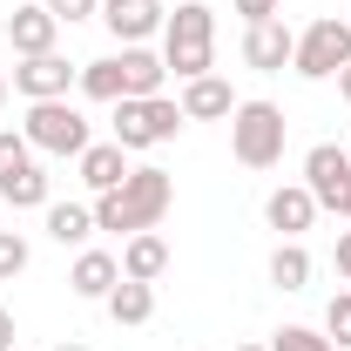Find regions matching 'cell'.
Segmentation results:
<instances>
[{
  "mask_svg": "<svg viewBox=\"0 0 351 351\" xmlns=\"http://www.w3.org/2000/svg\"><path fill=\"white\" fill-rule=\"evenodd\" d=\"M169 203H176V176L156 169V162H142V169H129V182H122V189L95 196L88 210H95V230L135 237V230H156V223L169 217Z\"/></svg>",
  "mask_w": 351,
  "mask_h": 351,
  "instance_id": "1",
  "label": "cell"
},
{
  "mask_svg": "<svg viewBox=\"0 0 351 351\" xmlns=\"http://www.w3.org/2000/svg\"><path fill=\"white\" fill-rule=\"evenodd\" d=\"M237 351H270V345H237Z\"/></svg>",
  "mask_w": 351,
  "mask_h": 351,
  "instance_id": "32",
  "label": "cell"
},
{
  "mask_svg": "<svg viewBox=\"0 0 351 351\" xmlns=\"http://www.w3.org/2000/svg\"><path fill=\"white\" fill-rule=\"evenodd\" d=\"M41 7L61 21V27H75V21H95V14H101V0H41Z\"/></svg>",
  "mask_w": 351,
  "mask_h": 351,
  "instance_id": "25",
  "label": "cell"
},
{
  "mask_svg": "<svg viewBox=\"0 0 351 351\" xmlns=\"http://www.w3.org/2000/svg\"><path fill=\"white\" fill-rule=\"evenodd\" d=\"M0 203H14V210H47V169L34 162V142L21 129H0Z\"/></svg>",
  "mask_w": 351,
  "mask_h": 351,
  "instance_id": "6",
  "label": "cell"
},
{
  "mask_svg": "<svg viewBox=\"0 0 351 351\" xmlns=\"http://www.w3.org/2000/svg\"><path fill=\"white\" fill-rule=\"evenodd\" d=\"M345 149H351V142H345Z\"/></svg>",
  "mask_w": 351,
  "mask_h": 351,
  "instance_id": "35",
  "label": "cell"
},
{
  "mask_svg": "<svg viewBox=\"0 0 351 351\" xmlns=\"http://www.w3.org/2000/svg\"><path fill=\"white\" fill-rule=\"evenodd\" d=\"M75 169H82V182L95 196H108V189L129 182V149H122V142H88L82 156H75Z\"/></svg>",
  "mask_w": 351,
  "mask_h": 351,
  "instance_id": "13",
  "label": "cell"
},
{
  "mask_svg": "<svg viewBox=\"0 0 351 351\" xmlns=\"http://www.w3.org/2000/svg\"><path fill=\"white\" fill-rule=\"evenodd\" d=\"M277 7H284V0H237L243 21H277Z\"/></svg>",
  "mask_w": 351,
  "mask_h": 351,
  "instance_id": "26",
  "label": "cell"
},
{
  "mask_svg": "<svg viewBox=\"0 0 351 351\" xmlns=\"http://www.w3.org/2000/svg\"><path fill=\"white\" fill-rule=\"evenodd\" d=\"M270 284H277V291H304L311 284V250L304 243H277V250H270Z\"/></svg>",
  "mask_w": 351,
  "mask_h": 351,
  "instance_id": "21",
  "label": "cell"
},
{
  "mask_svg": "<svg viewBox=\"0 0 351 351\" xmlns=\"http://www.w3.org/2000/svg\"><path fill=\"white\" fill-rule=\"evenodd\" d=\"M338 95H345V101H351V68H338Z\"/></svg>",
  "mask_w": 351,
  "mask_h": 351,
  "instance_id": "30",
  "label": "cell"
},
{
  "mask_svg": "<svg viewBox=\"0 0 351 351\" xmlns=\"http://www.w3.org/2000/svg\"><path fill=\"white\" fill-rule=\"evenodd\" d=\"M284 108L277 101H237V115H230V156L243 162V169H270V162H284Z\"/></svg>",
  "mask_w": 351,
  "mask_h": 351,
  "instance_id": "3",
  "label": "cell"
},
{
  "mask_svg": "<svg viewBox=\"0 0 351 351\" xmlns=\"http://www.w3.org/2000/svg\"><path fill=\"white\" fill-rule=\"evenodd\" d=\"M0 101H7V82H0Z\"/></svg>",
  "mask_w": 351,
  "mask_h": 351,
  "instance_id": "34",
  "label": "cell"
},
{
  "mask_svg": "<svg viewBox=\"0 0 351 351\" xmlns=\"http://www.w3.org/2000/svg\"><path fill=\"white\" fill-rule=\"evenodd\" d=\"M115 284H122V257H108V250H82V257H75V270H68V291H75V298H88V304H101Z\"/></svg>",
  "mask_w": 351,
  "mask_h": 351,
  "instance_id": "15",
  "label": "cell"
},
{
  "mask_svg": "<svg viewBox=\"0 0 351 351\" xmlns=\"http://www.w3.org/2000/svg\"><path fill=\"white\" fill-rule=\"evenodd\" d=\"M162 68H169L176 82L217 75V7L210 0H182L169 21H162Z\"/></svg>",
  "mask_w": 351,
  "mask_h": 351,
  "instance_id": "2",
  "label": "cell"
},
{
  "mask_svg": "<svg viewBox=\"0 0 351 351\" xmlns=\"http://www.w3.org/2000/svg\"><path fill=\"white\" fill-rule=\"evenodd\" d=\"M54 351H88V345H54Z\"/></svg>",
  "mask_w": 351,
  "mask_h": 351,
  "instance_id": "33",
  "label": "cell"
},
{
  "mask_svg": "<svg viewBox=\"0 0 351 351\" xmlns=\"http://www.w3.org/2000/svg\"><path fill=\"white\" fill-rule=\"evenodd\" d=\"M291 54H298V34H291L284 21H250V27H243V61H250L257 75H284Z\"/></svg>",
  "mask_w": 351,
  "mask_h": 351,
  "instance_id": "11",
  "label": "cell"
},
{
  "mask_svg": "<svg viewBox=\"0 0 351 351\" xmlns=\"http://www.w3.org/2000/svg\"><path fill=\"white\" fill-rule=\"evenodd\" d=\"M304 189L317 196V210H338L351 189V149H338V142H317L304 156Z\"/></svg>",
  "mask_w": 351,
  "mask_h": 351,
  "instance_id": "9",
  "label": "cell"
},
{
  "mask_svg": "<svg viewBox=\"0 0 351 351\" xmlns=\"http://www.w3.org/2000/svg\"><path fill=\"white\" fill-rule=\"evenodd\" d=\"M338 277H345V284H351V230H345V237H338Z\"/></svg>",
  "mask_w": 351,
  "mask_h": 351,
  "instance_id": "28",
  "label": "cell"
},
{
  "mask_svg": "<svg viewBox=\"0 0 351 351\" xmlns=\"http://www.w3.org/2000/svg\"><path fill=\"white\" fill-rule=\"evenodd\" d=\"M324 338H331V345H351V291H338V298L324 304Z\"/></svg>",
  "mask_w": 351,
  "mask_h": 351,
  "instance_id": "24",
  "label": "cell"
},
{
  "mask_svg": "<svg viewBox=\"0 0 351 351\" xmlns=\"http://www.w3.org/2000/svg\"><path fill=\"white\" fill-rule=\"evenodd\" d=\"M14 88L27 101H68V88H82V68H68V54H27L14 68Z\"/></svg>",
  "mask_w": 351,
  "mask_h": 351,
  "instance_id": "8",
  "label": "cell"
},
{
  "mask_svg": "<svg viewBox=\"0 0 351 351\" xmlns=\"http://www.w3.org/2000/svg\"><path fill=\"white\" fill-rule=\"evenodd\" d=\"M54 34H61V21L47 14L41 0H27V7H14L7 14V47L27 61V54H54Z\"/></svg>",
  "mask_w": 351,
  "mask_h": 351,
  "instance_id": "12",
  "label": "cell"
},
{
  "mask_svg": "<svg viewBox=\"0 0 351 351\" xmlns=\"http://www.w3.org/2000/svg\"><path fill=\"white\" fill-rule=\"evenodd\" d=\"M169 270V243L156 237V230H135L129 243H122V277H135V284H156Z\"/></svg>",
  "mask_w": 351,
  "mask_h": 351,
  "instance_id": "16",
  "label": "cell"
},
{
  "mask_svg": "<svg viewBox=\"0 0 351 351\" xmlns=\"http://www.w3.org/2000/svg\"><path fill=\"white\" fill-rule=\"evenodd\" d=\"M176 101H182L189 122H230V115H237V95H230L223 75H196V82H182Z\"/></svg>",
  "mask_w": 351,
  "mask_h": 351,
  "instance_id": "14",
  "label": "cell"
},
{
  "mask_svg": "<svg viewBox=\"0 0 351 351\" xmlns=\"http://www.w3.org/2000/svg\"><path fill=\"white\" fill-rule=\"evenodd\" d=\"M135 7H156V0H101V21H115V14H135Z\"/></svg>",
  "mask_w": 351,
  "mask_h": 351,
  "instance_id": "27",
  "label": "cell"
},
{
  "mask_svg": "<svg viewBox=\"0 0 351 351\" xmlns=\"http://www.w3.org/2000/svg\"><path fill=\"white\" fill-rule=\"evenodd\" d=\"M338 217H345V223H351V189H345V203H338Z\"/></svg>",
  "mask_w": 351,
  "mask_h": 351,
  "instance_id": "31",
  "label": "cell"
},
{
  "mask_svg": "<svg viewBox=\"0 0 351 351\" xmlns=\"http://www.w3.org/2000/svg\"><path fill=\"white\" fill-rule=\"evenodd\" d=\"M27 257H34L27 237H21V230H0V284H14V277L27 270Z\"/></svg>",
  "mask_w": 351,
  "mask_h": 351,
  "instance_id": "23",
  "label": "cell"
},
{
  "mask_svg": "<svg viewBox=\"0 0 351 351\" xmlns=\"http://www.w3.org/2000/svg\"><path fill=\"white\" fill-rule=\"evenodd\" d=\"M0 351H14V311L0 304Z\"/></svg>",
  "mask_w": 351,
  "mask_h": 351,
  "instance_id": "29",
  "label": "cell"
},
{
  "mask_svg": "<svg viewBox=\"0 0 351 351\" xmlns=\"http://www.w3.org/2000/svg\"><path fill=\"white\" fill-rule=\"evenodd\" d=\"M291 68H298L304 82H338V68H351V21H338V14L311 21L304 34H298Z\"/></svg>",
  "mask_w": 351,
  "mask_h": 351,
  "instance_id": "7",
  "label": "cell"
},
{
  "mask_svg": "<svg viewBox=\"0 0 351 351\" xmlns=\"http://www.w3.org/2000/svg\"><path fill=\"white\" fill-rule=\"evenodd\" d=\"M101 304H108V317H115V324H149V317H156V284H135V277H122V284H115Z\"/></svg>",
  "mask_w": 351,
  "mask_h": 351,
  "instance_id": "19",
  "label": "cell"
},
{
  "mask_svg": "<svg viewBox=\"0 0 351 351\" xmlns=\"http://www.w3.org/2000/svg\"><path fill=\"white\" fill-rule=\"evenodd\" d=\"M270 351H338V345L324 338V324H284V331L270 338Z\"/></svg>",
  "mask_w": 351,
  "mask_h": 351,
  "instance_id": "22",
  "label": "cell"
},
{
  "mask_svg": "<svg viewBox=\"0 0 351 351\" xmlns=\"http://www.w3.org/2000/svg\"><path fill=\"white\" fill-rule=\"evenodd\" d=\"M189 115H182V101H169V95H149V101H115V142L122 149H162V142H176V129H182Z\"/></svg>",
  "mask_w": 351,
  "mask_h": 351,
  "instance_id": "4",
  "label": "cell"
},
{
  "mask_svg": "<svg viewBox=\"0 0 351 351\" xmlns=\"http://www.w3.org/2000/svg\"><path fill=\"white\" fill-rule=\"evenodd\" d=\"M82 95H88V101H122V95H129V82H122V54L82 61Z\"/></svg>",
  "mask_w": 351,
  "mask_h": 351,
  "instance_id": "20",
  "label": "cell"
},
{
  "mask_svg": "<svg viewBox=\"0 0 351 351\" xmlns=\"http://www.w3.org/2000/svg\"><path fill=\"white\" fill-rule=\"evenodd\" d=\"M122 82H129L122 101H149V95H162L169 68H162V54H149V47H122Z\"/></svg>",
  "mask_w": 351,
  "mask_h": 351,
  "instance_id": "17",
  "label": "cell"
},
{
  "mask_svg": "<svg viewBox=\"0 0 351 351\" xmlns=\"http://www.w3.org/2000/svg\"><path fill=\"white\" fill-rule=\"evenodd\" d=\"M47 237H54L61 250H88V237H95V210H88V203H47Z\"/></svg>",
  "mask_w": 351,
  "mask_h": 351,
  "instance_id": "18",
  "label": "cell"
},
{
  "mask_svg": "<svg viewBox=\"0 0 351 351\" xmlns=\"http://www.w3.org/2000/svg\"><path fill=\"white\" fill-rule=\"evenodd\" d=\"M263 223H270L284 243H298L311 223H317V196H311L304 182H284V189H270V196H263Z\"/></svg>",
  "mask_w": 351,
  "mask_h": 351,
  "instance_id": "10",
  "label": "cell"
},
{
  "mask_svg": "<svg viewBox=\"0 0 351 351\" xmlns=\"http://www.w3.org/2000/svg\"><path fill=\"white\" fill-rule=\"evenodd\" d=\"M21 135L34 142V156H82L88 142H95V135H88V115L75 101H27Z\"/></svg>",
  "mask_w": 351,
  "mask_h": 351,
  "instance_id": "5",
  "label": "cell"
}]
</instances>
